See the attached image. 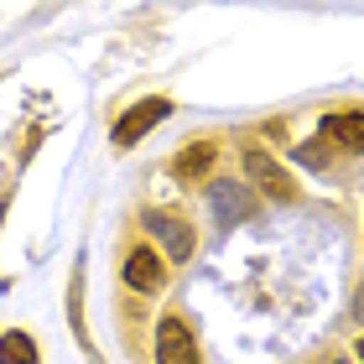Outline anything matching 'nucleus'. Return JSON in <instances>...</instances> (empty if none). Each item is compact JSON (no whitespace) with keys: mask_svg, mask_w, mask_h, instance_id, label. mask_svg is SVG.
Masks as SVG:
<instances>
[{"mask_svg":"<svg viewBox=\"0 0 364 364\" xmlns=\"http://www.w3.org/2000/svg\"><path fill=\"white\" fill-rule=\"evenodd\" d=\"M359 359H364V343H359Z\"/></svg>","mask_w":364,"mask_h":364,"instance_id":"f8f14e48","label":"nucleus"},{"mask_svg":"<svg viewBox=\"0 0 364 364\" xmlns=\"http://www.w3.org/2000/svg\"><path fill=\"white\" fill-rule=\"evenodd\" d=\"M141 224H146V235H151V240H161L167 260H188L193 255V229L182 219H172V213H146Z\"/></svg>","mask_w":364,"mask_h":364,"instance_id":"20e7f679","label":"nucleus"},{"mask_svg":"<svg viewBox=\"0 0 364 364\" xmlns=\"http://www.w3.org/2000/svg\"><path fill=\"white\" fill-rule=\"evenodd\" d=\"M354 318H359V323H364V287H359V291H354Z\"/></svg>","mask_w":364,"mask_h":364,"instance_id":"9b49d317","label":"nucleus"},{"mask_svg":"<svg viewBox=\"0 0 364 364\" xmlns=\"http://www.w3.org/2000/svg\"><path fill=\"white\" fill-rule=\"evenodd\" d=\"M323 136L349 151H364V114H323Z\"/></svg>","mask_w":364,"mask_h":364,"instance_id":"0eeeda50","label":"nucleus"},{"mask_svg":"<svg viewBox=\"0 0 364 364\" xmlns=\"http://www.w3.org/2000/svg\"><path fill=\"white\" fill-rule=\"evenodd\" d=\"M0 364H37V343L26 333H6L0 338Z\"/></svg>","mask_w":364,"mask_h":364,"instance_id":"1a4fd4ad","label":"nucleus"},{"mask_svg":"<svg viewBox=\"0 0 364 364\" xmlns=\"http://www.w3.org/2000/svg\"><path fill=\"white\" fill-rule=\"evenodd\" d=\"M125 281L136 291H161V281H167V266H161V255L151 245H136V250L125 255Z\"/></svg>","mask_w":364,"mask_h":364,"instance_id":"39448f33","label":"nucleus"},{"mask_svg":"<svg viewBox=\"0 0 364 364\" xmlns=\"http://www.w3.org/2000/svg\"><path fill=\"white\" fill-rule=\"evenodd\" d=\"M296 156H302L307 167H323V161H328V151H323V146H302V151H296Z\"/></svg>","mask_w":364,"mask_h":364,"instance_id":"9d476101","label":"nucleus"},{"mask_svg":"<svg viewBox=\"0 0 364 364\" xmlns=\"http://www.w3.org/2000/svg\"><path fill=\"white\" fill-rule=\"evenodd\" d=\"M245 177L255 182V193H271V198H281V203H291L296 198V188H291V177L276 167V161L266 156V151H245Z\"/></svg>","mask_w":364,"mask_h":364,"instance_id":"7ed1b4c3","label":"nucleus"},{"mask_svg":"<svg viewBox=\"0 0 364 364\" xmlns=\"http://www.w3.org/2000/svg\"><path fill=\"white\" fill-rule=\"evenodd\" d=\"M167 114H172V99H141L136 109H125L120 120H114V146H136L146 130H156Z\"/></svg>","mask_w":364,"mask_h":364,"instance_id":"f257e3e1","label":"nucleus"},{"mask_svg":"<svg viewBox=\"0 0 364 364\" xmlns=\"http://www.w3.org/2000/svg\"><path fill=\"white\" fill-rule=\"evenodd\" d=\"M250 193L245 188H235V182H219V188H213V213H219L224 224H240V219H250Z\"/></svg>","mask_w":364,"mask_h":364,"instance_id":"423d86ee","label":"nucleus"},{"mask_svg":"<svg viewBox=\"0 0 364 364\" xmlns=\"http://www.w3.org/2000/svg\"><path fill=\"white\" fill-rule=\"evenodd\" d=\"M213 156H219V146H213V141H193L188 151L172 161V167H177V177H182V182H193V177H203V172L213 167Z\"/></svg>","mask_w":364,"mask_h":364,"instance_id":"6e6552de","label":"nucleus"},{"mask_svg":"<svg viewBox=\"0 0 364 364\" xmlns=\"http://www.w3.org/2000/svg\"><path fill=\"white\" fill-rule=\"evenodd\" d=\"M156 364H198V343L182 318H161L156 323Z\"/></svg>","mask_w":364,"mask_h":364,"instance_id":"f03ea898","label":"nucleus"}]
</instances>
